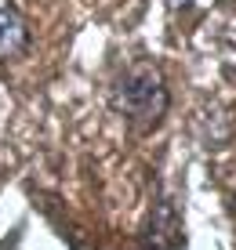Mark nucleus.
Returning <instances> with one entry per match:
<instances>
[{"label":"nucleus","mask_w":236,"mask_h":250,"mask_svg":"<svg viewBox=\"0 0 236 250\" xmlns=\"http://www.w3.org/2000/svg\"><path fill=\"white\" fill-rule=\"evenodd\" d=\"M29 25L15 0H0V65H11L29 51Z\"/></svg>","instance_id":"obj_3"},{"label":"nucleus","mask_w":236,"mask_h":250,"mask_svg":"<svg viewBox=\"0 0 236 250\" xmlns=\"http://www.w3.org/2000/svg\"><path fill=\"white\" fill-rule=\"evenodd\" d=\"M142 250H186V225H182V210L171 200H156L153 210L145 214L142 236H138Z\"/></svg>","instance_id":"obj_2"},{"label":"nucleus","mask_w":236,"mask_h":250,"mask_svg":"<svg viewBox=\"0 0 236 250\" xmlns=\"http://www.w3.org/2000/svg\"><path fill=\"white\" fill-rule=\"evenodd\" d=\"M109 105H113L117 116H124V124L131 131H138V134L153 131L171 105V91H167V80H164L160 65L149 62V58L127 65L113 80Z\"/></svg>","instance_id":"obj_1"},{"label":"nucleus","mask_w":236,"mask_h":250,"mask_svg":"<svg viewBox=\"0 0 236 250\" xmlns=\"http://www.w3.org/2000/svg\"><path fill=\"white\" fill-rule=\"evenodd\" d=\"M193 4H196V0H167L171 11H186V7H193Z\"/></svg>","instance_id":"obj_4"}]
</instances>
